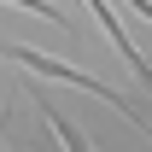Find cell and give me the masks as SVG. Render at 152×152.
<instances>
[{"label":"cell","instance_id":"obj_3","mask_svg":"<svg viewBox=\"0 0 152 152\" xmlns=\"http://www.w3.org/2000/svg\"><path fill=\"white\" fill-rule=\"evenodd\" d=\"M35 111H41V123H47V129L58 134V146H64V152H88V134H82V129L70 123V111H58L53 99H35Z\"/></svg>","mask_w":152,"mask_h":152},{"label":"cell","instance_id":"obj_5","mask_svg":"<svg viewBox=\"0 0 152 152\" xmlns=\"http://www.w3.org/2000/svg\"><path fill=\"white\" fill-rule=\"evenodd\" d=\"M123 6H134V12H140V18L152 23V0H123Z\"/></svg>","mask_w":152,"mask_h":152},{"label":"cell","instance_id":"obj_4","mask_svg":"<svg viewBox=\"0 0 152 152\" xmlns=\"http://www.w3.org/2000/svg\"><path fill=\"white\" fill-rule=\"evenodd\" d=\"M6 6H23V12H35V18H53V23H64V12H58L53 0H6Z\"/></svg>","mask_w":152,"mask_h":152},{"label":"cell","instance_id":"obj_2","mask_svg":"<svg viewBox=\"0 0 152 152\" xmlns=\"http://www.w3.org/2000/svg\"><path fill=\"white\" fill-rule=\"evenodd\" d=\"M88 6H94V18L105 23V35L117 41V53L129 58V70H134V82H146V88H152V64H146V58H140V47H134V41L123 35V23H117V12H111V6H105V0H88Z\"/></svg>","mask_w":152,"mask_h":152},{"label":"cell","instance_id":"obj_6","mask_svg":"<svg viewBox=\"0 0 152 152\" xmlns=\"http://www.w3.org/2000/svg\"><path fill=\"white\" fill-rule=\"evenodd\" d=\"M6 117H12V105H6V111H0V146H6Z\"/></svg>","mask_w":152,"mask_h":152},{"label":"cell","instance_id":"obj_1","mask_svg":"<svg viewBox=\"0 0 152 152\" xmlns=\"http://www.w3.org/2000/svg\"><path fill=\"white\" fill-rule=\"evenodd\" d=\"M0 58H12V64H23V70H41V76H53V82H70V88H82V94H94V99H105L111 111H123V117H129L134 129H146V134H152V123L140 117V105H134L129 94H117V88H105L99 76H88V70H76V64H58V58L35 53V47H6V41H0Z\"/></svg>","mask_w":152,"mask_h":152}]
</instances>
